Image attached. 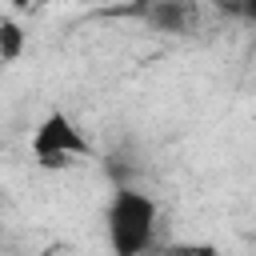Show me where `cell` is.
I'll list each match as a JSON object with an SVG mask.
<instances>
[{"mask_svg":"<svg viewBox=\"0 0 256 256\" xmlns=\"http://www.w3.org/2000/svg\"><path fill=\"white\" fill-rule=\"evenodd\" d=\"M156 220H160V204L148 192L120 184L108 196V208H104L108 252L112 256H144L156 240Z\"/></svg>","mask_w":256,"mask_h":256,"instance_id":"6da1fadb","label":"cell"},{"mask_svg":"<svg viewBox=\"0 0 256 256\" xmlns=\"http://www.w3.org/2000/svg\"><path fill=\"white\" fill-rule=\"evenodd\" d=\"M28 152H32V164L44 168V172H60V168H72L76 160L92 156V140L84 136V128L64 112V108H52L36 120L32 136H28Z\"/></svg>","mask_w":256,"mask_h":256,"instance_id":"7a4b0ae2","label":"cell"},{"mask_svg":"<svg viewBox=\"0 0 256 256\" xmlns=\"http://www.w3.org/2000/svg\"><path fill=\"white\" fill-rule=\"evenodd\" d=\"M148 20L160 32H184L192 20V8L188 4H156V8H148Z\"/></svg>","mask_w":256,"mask_h":256,"instance_id":"3957f363","label":"cell"},{"mask_svg":"<svg viewBox=\"0 0 256 256\" xmlns=\"http://www.w3.org/2000/svg\"><path fill=\"white\" fill-rule=\"evenodd\" d=\"M24 40H28L24 28H20L16 20L4 16V20H0V60H8V64L20 60V56H24Z\"/></svg>","mask_w":256,"mask_h":256,"instance_id":"277c9868","label":"cell"}]
</instances>
